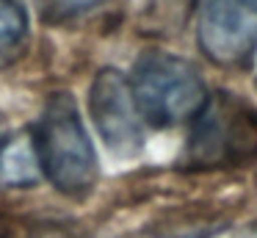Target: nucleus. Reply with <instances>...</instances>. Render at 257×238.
Returning a JSON list of instances; mask_svg holds the SVG:
<instances>
[{"mask_svg":"<svg viewBox=\"0 0 257 238\" xmlns=\"http://www.w3.org/2000/svg\"><path fill=\"white\" fill-rule=\"evenodd\" d=\"M34 138L39 149L42 175L58 191L72 199H83L94 191L100 164L80 119L78 103L69 92L50 94V100L42 108Z\"/></svg>","mask_w":257,"mask_h":238,"instance_id":"1","label":"nucleus"},{"mask_svg":"<svg viewBox=\"0 0 257 238\" xmlns=\"http://www.w3.org/2000/svg\"><path fill=\"white\" fill-rule=\"evenodd\" d=\"M136 108L152 127H174L194 119L207 100L199 69L172 53H144L130 77Z\"/></svg>","mask_w":257,"mask_h":238,"instance_id":"2","label":"nucleus"},{"mask_svg":"<svg viewBox=\"0 0 257 238\" xmlns=\"http://www.w3.org/2000/svg\"><path fill=\"white\" fill-rule=\"evenodd\" d=\"M194 119L185 149L191 166H235L257 155V111L240 97L213 94Z\"/></svg>","mask_w":257,"mask_h":238,"instance_id":"3","label":"nucleus"},{"mask_svg":"<svg viewBox=\"0 0 257 238\" xmlns=\"http://www.w3.org/2000/svg\"><path fill=\"white\" fill-rule=\"evenodd\" d=\"M196 44L210 64L246 69L257 55V0H207Z\"/></svg>","mask_w":257,"mask_h":238,"instance_id":"4","label":"nucleus"},{"mask_svg":"<svg viewBox=\"0 0 257 238\" xmlns=\"http://www.w3.org/2000/svg\"><path fill=\"white\" fill-rule=\"evenodd\" d=\"M89 114L105 147L119 158H133L144 147L141 114L136 108L130 81L119 69H100L89 89Z\"/></svg>","mask_w":257,"mask_h":238,"instance_id":"5","label":"nucleus"},{"mask_svg":"<svg viewBox=\"0 0 257 238\" xmlns=\"http://www.w3.org/2000/svg\"><path fill=\"white\" fill-rule=\"evenodd\" d=\"M34 130H23L0 141V188H31L42 180Z\"/></svg>","mask_w":257,"mask_h":238,"instance_id":"6","label":"nucleus"},{"mask_svg":"<svg viewBox=\"0 0 257 238\" xmlns=\"http://www.w3.org/2000/svg\"><path fill=\"white\" fill-rule=\"evenodd\" d=\"M28 36V17L14 0H0V66L20 55Z\"/></svg>","mask_w":257,"mask_h":238,"instance_id":"7","label":"nucleus"},{"mask_svg":"<svg viewBox=\"0 0 257 238\" xmlns=\"http://www.w3.org/2000/svg\"><path fill=\"white\" fill-rule=\"evenodd\" d=\"M102 3H108V0H42V14L50 22L72 20V17L86 14V11L97 9Z\"/></svg>","mask_w":257,"mask_h":238,"instance_id":"8","label":"nucleus"},{"mask_svg":"<svg viewBox=\"0 0 257 238\" xmlns=\"http://www.w3.org/2000/svg\"><path fill=\"white\" fill-rule=\"evenodd\" d=\"M3 138L6 136H3V114H0V141H3Z\"/></svg>","mask_w":257,"mask_h":238,"instance_id":"9","label":"nucleus"},{"mask_svg":"<svg viewBox=\"0 0 257 238\" xmlns=\"http://www.w3.org/2000/svg\"><path fill=\"white\" fill-rule=\"evenodd\" d=\"M42 238H64V235H42Z\"/></svg>","mask_w":257,"mask_h":238,"instance_id":"10","label":"nucleus"}]
</instances>
